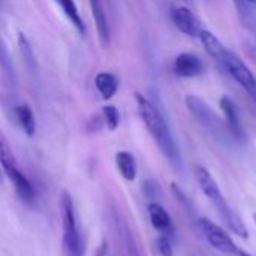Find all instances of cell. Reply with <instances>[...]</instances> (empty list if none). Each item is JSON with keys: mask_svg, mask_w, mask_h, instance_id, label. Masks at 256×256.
Masks as SVG:
<instances>
[{"mask_svg": "<svg viewBox=\"0 0 256 256\" xmlns=\"http://www.w3.org/2000/svg\"><path fill=\"white\" fill-rule=\"evenodd\" d=\"M135 100H136V106H138V114H140L142 123L146 124L147 130L156 141L158 147L165 154V158L171 162V165L176 166L177 170H180L182 168L180 152L176 146L171 130H170L164 116L160 114L159 108L140 93H135Z\"/></svg>", "mask_w": 256, "mask_h": 256, "instance_id": "1", "label": "cell"}, {"mask_svg": "<svg viewBox=\"0 0 256 256\" xmlns=\"http://www.w3.org/2000/svg\"><path fill=\"white\" fill-rule=\"evenodd\" d=\"M62 225H63V252L64 256H84V242L80 232L74 200L68 192L62 194Z\"/></svg>", "mask_w": 256, "mask_h": 256, "instance_id": "2", "label": "cell"}, {"mask_svg": "<svg viewBox=\"0 0 256 256\" xmlns=\"http://www.w3.org/2000/svg\"><path fill=\"white\" fill-rule=\"evenodd\" d=\"M184 104H186L189 112L200 122V124L202 128H206L214 136H219V138H224L225 136L226 128L222 123L220 117L201 98L194 96V94H189V96H186Z\"/></svg>", "mask_w": 256, "mask_h": 256, "instance_id": "3", "label": "cell"}, {"mask_svg": "<svg viewBox=\"0 0 256 256\" xmlns=\"http://www.w3.org/2000/svg\"><path fill=\"white\" fill-rule=\"evenodd\" d=\"M220 66L242 86V88H244L254 99H256V76L236 52L226 51V56Z\"/></svg>", "mask_w": 256, "mask_h": 256, "instance_id": "4", "label": "cell"}, {"mask_svg": "<svg viewBox=\"0 0 256 256\" xmlns=\"http://www.w3.org/2000/svg\"><path fill=\"white\" fill-rule=\"evenodd\" d=\"M200 230L202 232V236L206 237V240L219 252L225 254V255H236L238 252L237 244L232 242V238L214 222H212L207 218H201L198 220Z\"/></svg>", "mask_w": 256, "mask_h": 256, "instance_id": "5", "label": "cell"}, {"mask_svg": "<svg viewBox=\"0 0 256 256\" xmlns=\"http://www.w3.org/2000/svg\"><path fill=\"white\" fill-rule=\"evenodd\" d=\"M171 20L174 26L184 34L190 38H198L201 32V24L195 14L186 6H177L171 10Z\"/></svg>", "mask_w": 256, "mask_h": 256, "instance_id": "6", "label": "cell"}, {"mask_svg": "<svg viewBox=\"0 0 256 256\" xmlns=\"http://www.w3.org/2000/svg\"><path fill=\"white\" fill-rule=\"evenodd\" d=\"M172 72L182 78H195L204 72V63L192 52H182L174 58Z\"/></svg>", "mask_w": 256, "mask_h": 256, "instance_id": "7", "label": "cell"}, {"mask_svg": "<svg viewBox=\"0 0 256 256\" xmlns=\"http://www.w3.org/2000/svg\"><path fill=\"white\" fill-rule=\"evenodd\" d=\"M0 165L4 171V174L8 176V178L10 180V183H15L21 177H24V174L21 172V170L16 165V159H15L12 148L8 142V138L4 136V134L2 130H0Z\"/></svg>", "mask_w": 256, "mask_h": 256, "instance_id": "8", "label": "cell"}, {"mask_svg": "<svg viewBox=\"0 0 256 256\" xmlns=\"http://www.w3.org/2000/svg\"><path fill=\"white\" fill-rule=\"evenodd\" d=\"M195 174H196V180H198V184H200L202 194L214 204V207L225 201V198L218 186V182L214 180V177L212 176V172L207 168L196 166Z\"/></svg>", "mask_w": 256, "mask_h": 256, "instance_id": "9", "label": "cell"}, {"mask_svg": "<svg viewBox=\"0 0 256 256\" xmlns=\"http://www.w3.org/2000/svg\"><path fill=\"white\" fill-rule=\"evenodd\" d=\"M220 108H222V112L225 116L226 128L231 132V135L236 140H243L244 138V130L242 128V122H240V116H238V111H237L236 104L228 96H222V99H220Z\"/></svg>", "mask_w": 256, "mask_h": 256, "instance_id": "10", "label": "cell"}, {"mask_svg": "<svg viewBox=\"0 0 256 256\" xmlns=\"http://www.w3.org/2000/svg\"><path fill=\"white\" fill-rule=\"evenodd\" d=\"M88 3H90L93 20L96 22V28H98L100 45L102 46H108L110 42H111V30H110L106 14H105L104 6H102V0H88Z\"/></svg>", "mask_w": 256, "mask_h": 256, "instance_id": "11", "label": "cell"}, {"mask_svg": "<svg viewBox=\"0 0 256 256\" xmlns=\"http://www.w3.org/2000/svg\"><path fill=\"white\" fill-rule=\"evenodd\" d=\"M220 218L224 219V222L226 224V226L230 228V231H232L236 236L242 237V238H248L249 237V232H248V228L244 225V222L242 220V218L228 206L226 201L220 202L219 206H216Z\"/></svg>", "mask_w": 256, "mask_h": 256, "instance_id": "12", "label": "cell"}, {"mask_svg": "<svg viewBox=\"0 0 256 256\" xmlns=\"http://www.w3.org/2000/svg\"><path fill=\"white\" fill-rule=\"evenodd\" d=\"M148 216H150V222L152 225L160 232V234H165V236H170L172 234L174 231V226H172V219L170 216V213L158 202H150L148 207Z\"/></svg>", "mask_w": 256, "mask_h": 256, "instance_id": "13", "label": "cell"}, {"mask_svg": "<svg viewBox=\"0 0 256 256\" xmlns=\"http://www.w3.org/2000/svg\"><path fill=\"white\" fill-rule=\"evenodd\" d=\"M198 38H200L201 44L204 45L206 51H207L219 64H222V62H224V58H225V56H226V51H228V50L225 48V45H224L212 32H208V30H206V28H201Z\"/></svg>", "mask_w": 256, "mask_h": 256, "instance_id": "14", "label": "cell"}, {"mask_svg": "<svg viewBox=\"0 0 256 256\" xmlns=\"http://www.w3.org/2000/svg\"><path fill=\"white\" fill-rule=\"evenodd\" d=\"M94 86H96L99 94L102 96V99L110 100L116 96V93L118 90V80L116 75H112L110 72H99L94 78Z\"/></svg>", "mask_w": 256, "mask_h": 256, "instance_id": "15", "label": "cell"}, {"mask_svg": "<svg viewBox=\"0 0 256 256\" xmlns=\"http://www.w3.org/2000/svg\"><path fill=\"white\" fill-rule=\"evenodd\" d=\"M116 165L122 177L128 182H134L136 178V162L132 153L129 152H118L116 154Z\"/></svg>", "mask_w": 256, "mask_h": 256, "instance_id": "16", "label": "cell"}, {"mask_svg": "<svg viewBox=\"0 0 256 256\" xmlns=\"http://www.w3.org/2000/svg\"><path fill=\"white\" fill-rule=\"evenodd\" d=\"M58 6L62 8L63 14L66 15V18L69 20V22L75 27V30L84 36L86 34V24H84V20L78 10V6L75 3V0H57Z\"/></svg>", "mask_w": 256, "mask_h": 256, "instance_id": "17", "label": "cell"}, {"mask_svg": "<svg viewBox=\"0 0 256 256\" xmlns=\"http://www.w3.org/2000/svg\"><path fill=\"white\" fill-rule=\"evenodd\" d=\"M15 118L20 124V128L24 130L27 136H33L36 132V118L28 105H18L14 110Z\"/></svg>", "mask_w": 256, "mask_h": 256, "instance_id": "18", "label": "cell"}, {"mask_svg": "<svg viewBox=\"0 0 256 256\" xmlns=\"http://www.w3.org/2000/svg\"><path fill=\"white\" fill-rule=\"evenodd\" d=\"M243 22L256 32V0H234Z\"/></svg>", "mask_w": 256, "mask_h": 256, "instance_id": "19", "label": "cell"}, {"mask_svg": "<svg viewBox=\"0 0 256 256\" xmlns=\"http://www.w3.org/2000/svg\"><path fill=\"white\" fill-rule=\"evenodd\" d=\"M0 69L3 70V74L12 81L15 80V69H14V63L10 60V54L8 50V45L4 42V39L0 36Z\"/></svg>", "mask_w": 256, "mask_h": 256, "instance_id": "20", "label": "cell"}, {"mask_svg": "<svg viewBox=\"0 0 256 256\" xmlns=\"http://www.w3.org/2000/svg\"><path fill=\"white\" fill-rule=\"evenodd\" d=\"M102 118L110 130H116L120 124V112L114 105H106L102 108Z\"/></svg>", "mask_w": 256, "mask_h": 256, "instance_id": "21", "label": "cell"}, {"mask_svg": "<svg viewBox=\"0 0 256 256\" xmlns=\"http://www.w3.org/2000/svg\"><path fill=\"white\" fill-rule=\"evenodd\" d=\"M18 46H20L21 56H22L24 62L27 63V66L33 68L34 66V54H33L30 42H28V39L26 38L24 33H18Z\"/></svg>", "mask_w": 256, "mask_h": 256, "instance_id": "22", "label": "cell"}, {"mask_svg": "<svg viewBox=\"0 0 256 256\" xmlns=\"http://www.w3.org/2000/svg\"><path fill=\"white\" fill-rule=\"evenodd\" d=\"M156 249L162 256H172L174 250H172V243L170 240V236L160 234L156 240Z\"/></svg>", "mask_w": 256, "mask_h": 256, "instance_id": "23", "label": "cell"}, {"mask_svg": "<svg viewBox=\"0 0 256 256\" xmlns=\"http://www.w3.org/2000/svg\"><path fill=\"white\" fill-rule=\"evenodd\" d=\"M237 255H238V256H252L250 254H249V252H246V250H240V249H238Z\"/></svg>", "mask_w": 256, "mask_h": 256, "instance_id": "24", "label": "cell"}, {"mask_svg": "<svg viewBox=\"0 0 256 256\" xmlns=\"http://www.w3.org/2000/svg\"><path fill=\"white\" fill-rule=\"evenodd\" d=\"M254 220H255V224H256V213H254Z\"/></svg>", "mask_w": 256, "mask_h": 256, "instance_id": "25", "label": "cell"}]
</instances>
